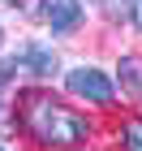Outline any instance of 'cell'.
I'll return each instance as SVG.
<instances>
[{
    "label": "cell",
    "instance_id": "obj_1",
    "mask_svg": "<svg viewBox=\"0 0 142 151\" xmlns=\"http://www.w3.org/2000/svg\"><path fill=\"white\" fill-rule=\"evenodd\" d=\"M17 121L43 147H73V142H82L91 134L86 116H78L73 108H65L56 95H47V91H26L17 99Z\"/></svg>",
    "mask_w": 142,
    "mask_h": 151
},
{
    "label": "cell",
    "instance_id": "obj_2",
    "mask_svg": "<svg viewBox=\"0 0 142 151\" xmlns=\"http://www.w3.org/2000/svg\"><path fill=\"white\" fill-rule=\"evenodd\" d=\"M65 86H69V95H78V99H86V104H99V108H112V99H116L112 78H108L103 69H95V65L69 69L65 73Z\"/></svg>",
    "mask_w": 142,
    "mask_h": 151
},
{
    "label": "cell",
    "instance_id": "obj_3",
    "mask_svg": "<svg viewBox=\"0 0 142 151\" xmlns=\"http://www.w3.org/2000/svg\"><path fill=\"white\" fill-rule=\"evenodd\" d=\"M9 73H35V78H52V73H56V52H52V47H39V43H22L9 60H4L0 78H9Z\"/></svg>",
    "mask_w": 142,
    "mask_h": 151
},
{
    "label": "cell",
    "instance_id": "obj_4",
    "mask_svg": "<svg viewBox=\"0 0 142 151\" xmlns=\"http://www.w3.org/2000/svg\"><path fill=\"white\" fill-rule=\"evenodd\" d=\"M39 22L52 26V35H69L82 26V0H39Z\"/></svg>",
    "mask_w": 142,
    "mask_h": 151
},
{
    "label": "cell",
    "instance_id": "obj_5",
    "mask_svg": "<svg viewBox=\"0 0 142 151\" xmlns=\"http://www.w3.org/2000/svg\"><path fill=\"white\" fill-rule=\"evenodd\" d=\"M121 91L142 104V56H121Z\"/></svg>",
    "mask_w": 142,
    "mask_h": 151
},
{
    "label": "cell",
    "instance_id": "obj_6",
    "mask_svg": "<svg viewBox=\"0 0 142 151\" xmlns=\"http://www.w3.org/2000/svg\"><path fill=\"white\" fill-rule=\"evenodd\" d=\"M125 147L142 151V116H138V121H125Z\"/></svg>",
    "mask_w": 142,
    "mask_h": 151
},
{
    "label": "cell",
    "instance_id": "obj_7",
    "mask_svg": "<svg viewBox=\"0 0 142 151\" xmlns=\"http://www.w3.org/2000/svg\"><path fill=\"white\" fill-rule=\"evenodd\" d=\"M125 13H129L133 30H142V0H125Z\"/></svg>",
    "mask_w": 142,
    "mask_h": 151
},
{
    "label": "cell",
    "instance_id": "obj_8",
    "mask_svg": "<svg viewBox=\"0 0 142 151\" xmlns=\"http://www.w3.org/2000/svg\"><path fill=\"white\" fill-rule=\"evenodd\" d=\"M9 9H22V13H30V17H35L39 4H35V0H9Z\"/></svg>",
    "mask_w": 142,
    "mask_h": 151
},
{
    "label": "cell",
    "instance_id": "obj_9",
    "mask_svg": "<svg viewBox=\"0 0 142 151\" xmlns=\"http://www.w3.org/2000/svg\"><path fill=\"white\" fill-rule=\"evenodd\" d=\"M0 43H4V30H0Z\"/></svg>",
    "mask_w": 142,
    "mask_h": 151
},
{
    "label": "cell",
    "instance_id": "obj_10",
    "mask_svg": "<svg viewBox=\"0 0 142 151\" xmlns=\"http://www.w3.org/2000/svg\"><path fill=\"white\" fill-rule=\"evenodd\" d=\"M0 108H4V95H0Z\"/></svg>",
    "mask_w": 142,
    "mask_h": 151
},
{
    "label": "cell",
    "instance_id": "obj_11",
    "mask_svg": "<svg viewBox=\"0 0 142 151\" xmlns=\"http://www.w3.org/2000/svg\"><path fill=\"white\" fill-rule=\"evenodd\" d=\"M0 151H4V147H0Z\"/></svg>",
    "mask_w": 142,
    "mask_h": 151
}]
</instances>
